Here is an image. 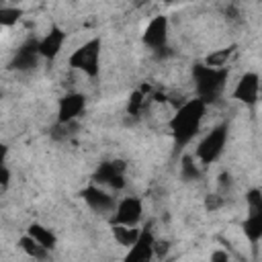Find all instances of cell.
Wrapping results in <instances>:
<instances>
[{"label": "cell", "mask_w": 262, "mask_h": 262, "mask_svg": "<svg viewBox=\"0 0 262 262\" xmlns=\"http://www.w3.org/2000/svg\"><path fill=\"white\" fill-rule=\"evenodd\" d=\"M205 111H207V104L199 98H190V100H184L176 111L174 115L170 117L168 125H170V131L176 139V145H186L188 141H192V137L196 135L201 123H203V117H205Z\"/></svg>", "instance_id": "cell-1"}, {"label": "cell", "mask_w": 262, "mask_h": 262, "mask_svg": "<svg viewBox=\"0 0 262 262\" xmlns=\"http://www.w3.org/2000/svg\"><path fill=\"white\" fill-rule=\"evenodd\" d=\"M0 33H2V27H0Z\"/></svg>", "instance_id": "cell-25"}, {"label": "cell", "mask_w": 262, "mask_h": 262, "mask_svg": "<svg viewBox=\"0 0 262 262\" xmlns=\"http://www.w3.org/2000/svg\"><path fill=\"white\" fill-rule=\"evenodd\" d=\"M37 57H39V53H37V41H33V43L23 45L16 51V55L12 57L10 66L16 68V70H31V68H35Z\"/></svg>", "instance_id": "cell-13"}, {"label": "cell", "mask_w": 262, "mask_h": 262, "mask_svg": "<svg viewBox=\"0 0 262 262\" xmlns=\"http://www.w3.org/2000/svg\"><path fill=\"white\" fill-rule=\"evenodd\" d=\"M258 96H260V76L256 72H246L233 88V98L246 104H254L258 102Z\"/></svg>", "instance_id": "cell-9"}, {"label": "cell", "mask_w": 262, "mask_h": 262, "mask_svg": "<svg viewBox=\"0 0 262 262\" xmlns=\"http://www.w3.org/2000/svg\"><path fill=\"white\" fill-rule=\"evenodd\" d=\"M143 217V205L141 199L137 196H125L123 201L117 203L111 223L113 225H127V227H137V223Z\"/></svg>", "instance_id": "cell-5"}, {"label": "cell", "mask_w": 262, "mask_h": 262, "mask_svg": "<svg viewBox=\"0 0 262 262\" xmlns=\"http://www.w3.org/2000/svg\"><path fill=\"white\" fill-rule=\"evenodd\" d=\"M63 41H66L63 29L51 27V29L47 31V35L37 41V53H39V57H45V59L57 57L59 51H61V47H63Z\"/></svg>", "instance_id": "cell-11"}, {"label": "cell", "mask_w": 262, "mask_h": 262, "mask_svg": "<svg viewBox=\"0 0 262 262\" xmlns=\"http://www.w3.org/2000/svg\"><path fill=\"white\" fill-rule=\"evenodd\" d=\"M20 8L16 6H0V27H12L20 18Z\"/></svg>", "instance_id": "cell-19"}, {"label": "cell", "mask_w": 262, "mask_h": 262, "mask_svg": "<svg viewBox=\"0 0 262 262\" xmlns=\"http://www.w3.org/2000/svg\"><path fill=\"white\" fill-rule=\"evenodd\" d=\"M98 61H100V39L94 37L86 43H82L78 49L72 51L68 63L72 70H78L82 74H86L88 78L98 76Z\"/></svg>", "instance_id": "cell-3"}, {"label": "cell", "mask_w": 262, "mask_h": 262, "mask_svg": "<svg viewBox=\"0 0 262 262\" xmlns=\"http://www.w3.org/2000/svg\"><path fill=\"white\" fill-rule=\"evenodd\" d=\"M145 106V90H135L131 92L129 96V102H127V111L129 115H139Z\"/></svg>", "instance_id": "cell-20"}, {"label": "cell", "mask_w": 262, "mask_h": 262, "mask_svg": "<svg viewBox=\"0 0 262 262\" xmlns=\"http://www.w3.org/2000/svg\"><path fill=\"white\" fill-rule=\"evenodd\" d=\"M246 203H248V211L250 215H260L262 213V194L258 188H252L246 194Z\"/></svg>", "instance_id": "cell-21"}, {"label": "cell", "mask_w": 262, "mask_h": 262, "mask_svg": "<svg viewBox=\"0 0 262 262\" xmlns=\"http://www.w3.org/2000/svg\"><path fill=\"white\" fill-rule=\"evenodd\" d=\"M225 141H227V127L225 125H219V127H215V129H211L203 139H201V143L196 145V154H194V160L196 162H201V164H213L219 156H221V151H223V147H225Z\"/></svg>", "instance_id": "cell-4"}, {"label": "cell", "mask_w": 262, "mask_h": 262, "mask_svg": "<svg viewBox=\"0 0 262 262\" xmlns=\"http://www.w3.org/2000/svg\"><path fill=\"white\" fill-rule=\"evenodd\" d=\"M211 262H229V254L225 250H215L211 254Z\"/></svg>", "instance_id": "cell-23"}, {"label": "cell", "mask_w": 262, "mask_h": 262, "mask_svg": "<svg viewBox=\"0 0 262 262\" xmlns=\"http://www.w3.org/2000/svg\"><path fill=\"white\" fill-rule=\"evenodd\" d=\"M8 182H10V170L6 166H0V192L8 186Z\"/></svg>", "instance_id": "cell-22"}, {"label": "cell", "mask_w": 262, "mask_h": 262, "mask_svg": "<svg viewBox=\"0 0 262 262\" xmlns=\"http://www.w3.org/2000/svg\"><path fill=\"white\" fill-rule=\"evenodd\" d=\"M180 172H182V178H184V180H196V178L201 176L199 166H196V160L190 158V156L182 158V162H180Z\"/></svg>", "instance_id": "cell-18"}, {"label": "cell", "mask_w": 262, "mask_h": 262, "mask_svg": "<svg viewBox=\"0 0 262 262\" xmlns=\"http://www.w3.org/2000/svg\"><path fill=\"white\" fill-rule=\"evenodd\" d=\"M244 231L252 244H258V239L262 237V213L260 215H248V219L244 221Z\"/></svg>", "instance_id": "cell-17"}, {"label": "cell", "mask_w": 262, "mask_h": 262, "mask_svg": "<svg viewBox=\"0 0 262 262\" xmlns=\"http://www.w3.org/2000/svg\"><path fill=\"white\" fill-rule=\"evenodd\" d=\"M166 41H168V18L164 14H158L147 23L143 31V43L149 49H162L166 47Z\"/></svg>", "instance_id": "cell-8"}, {"label": "cell", "mask_w": 262, "mask_h": 262, "mask_svg": "<svg viewBox=\"0 0 262 262\" xmlns=\"http://www.w3.org/2000/svg\"><path fill=\"white\" fill-rule=\"evenodd\" d=\"M18 246H20V250H23L27 256H31V258L37 260V262H45L47 256H49V250H45L43 246H39L31 235H23L20 242H18Z\"/></svg>", "instance_id": "cell-15"}, {"label": "cell", "mask_w": 262, "mask_h": 262, "mask_svg": "<svg viewBox=\"0 0 262 262\" xmlns=\"http://www.w3.org/2000/svg\"><path fill=\"white\" fill-rule=\"evenodd\" d=\"M6 154H8V147L0 141V166H4V160H6Z\"/></svg>", "instance_id": "cell-24"}, {"label": "cell", "mask_w": 262, "mask_h": 262, "mask_svg": "<svg viewBox=\"0 0 262 262\" xmlns=\"http://www.w3.org/2000/svg\"><path fill=\"white\" fill-rule=\"evenodd\" d=\"M82 199H84L86 205H88L92 211H96V213H113L115 207H117V201H115L108 192H104L100 186H96V184L86 186V188L82 190Z\"/></svg>", "instance_id": "cell-10"}, {"label": "cell", "mask_w": 262, "mask_h": 262, "mask_svg": "<svg viewBox=\"0 0 262 262\" xmlns=\"http://www.w3.org/2000/svg\"><path fill=\"white\" fill-rule=\"evenodd\" d=\"M27 235H31V237H33V239H35L39 246H43L45 250H53V248H55V244H57L55 233H53L51 229H47L45 225H39V223L29 225Z\"/></svg>", "instance_id": "cell-14"}, {"label": "cell", "mask_w": 262, "mask_h": 262, "mask_svg": "<svg viewBox=\"0 0 262 262\" xmlns=\"http://www.w3.org/2000/svg\"><path fill=\"white\" fill-rule=\"evenodd\" d=\"M94 182L100 184H108L113 188H123L125 186V164L121 160H113V162H104L98 166L96 174H94Z\"/></svg>", "instance_id": "cell-6"}, {"label": "cell", "mask_w": 262, "mask_h": 262, "mask_svg": "<svg viewBox=\"0 0 262 262\" xmlns=\"http://www.w3.org/2000/svg\"><path fill=\"white\" fill-rule=\"evenodd\" d=\"M194 76V88H196V98L203 100L205 104L217 100L225 88L227 80V70L225 68H209L205 63H196L192 68Z\"/></svg>", "instance_id": "cell-2"}, {"label": "cell", "mask_w": 262, "mask_h": 262, "mask_svg": "<svg viewBox=\"0 0 262 262\" xmlns=\"http://www.w3.org/2000/svg\"><path fill=\"white\" fill-rule=\"evenodd\" d=\"M154 258V237L149 231H141L139 239L129 248L125 262H151Z\"/></svg>", "instance_id": "cell-12"}, {"label": "cell", "mask_w": 262, "mask_h": 262, "mask_svg": "<svg viewBox=\"0 0 262 262\" xmlns=\"http://www.w3.org/2000/svg\"><path fill=\"white\" fill-rule=\"evenodd\" d=\"M139 235H141V231L137 229V227H127V225H113V237L121 244V246H125V248H131L137 239H139Z\"/></svg>", "instance_id": "cell-16"}, {"label": "cell", "mask_w": 262, "mask_h": 262, "mask_svg": "<svg viewBox=\"0 0 262 262\" xmlns=\"http://www.w3.org/2000/svg\"><path fill=\"white\" fill-rule=\"evenodd\" d=\"M84 104L86 98L80 92H68L66 96H61L57 104V123H74L84 111Z\"/></svg>", "instance_id": "cell-7"}]
</instances>
